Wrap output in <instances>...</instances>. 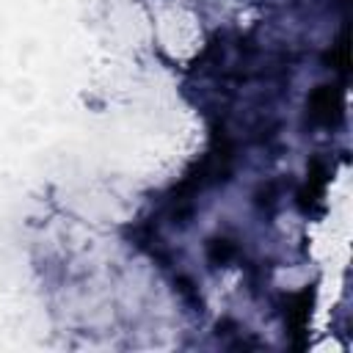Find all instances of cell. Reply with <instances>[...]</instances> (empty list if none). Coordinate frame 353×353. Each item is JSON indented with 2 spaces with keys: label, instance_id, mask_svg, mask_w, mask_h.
<instances>
[{
  "label": "cell",
  "instance_id": "cell-1",
  "mask_svg": "<svg viewBox=\"0 0 353 353\" xmlns=\"http://www.w3.org/2000/svg\"><path fill=\"white\" fill-rule=\"evenodd\" d=\"M312 119L314 121H331V110H339V102H334L331 99V85H323L320 91H314V97H312Z\"/></svg>",
  "mask_w": 353,
  "mask_h": 353
}]
</instances>
